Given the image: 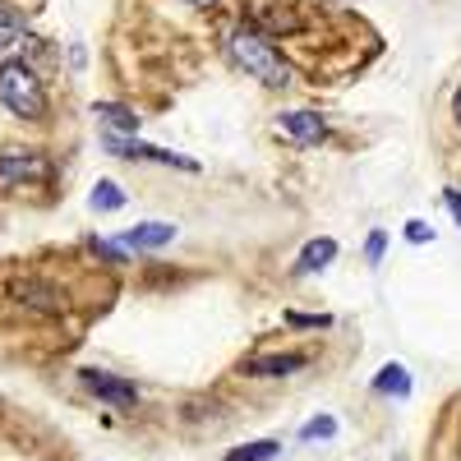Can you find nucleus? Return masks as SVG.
<instances>
[{"label":"nucleus","mask_w":461,"mask_h":461,"mask_svg":"<svg viewBox=\"0 0 461 461\" xmlns=\"http://www.w3.org/2000/svg\"><path fill=\"white\" fill-rule=\"evenodd\" d=\"M443 203L452 208V217H456V226H461V189H443Z\"/></svg>","instance_id":"18"},{"label":"nucleus","mask_w":461,"mask_h":461,"mask_svg":"<svg viewBox=\"0 0 461 461\" xmlns=\"http://www.w3.org/2000/svg\"><path fill=\"white\" fill-rule=\"evenodd\" d=\"M277 134L291 139L295 148H314V143L328 139V125H323L319 111H282L277 115Z\"/></svg>","instance_id":"5"},{"label":"nucleus","mask_w":461,"mask_h":461,"mask_svg":"<svg viewBox=\"0 0 461 461\" xmlns=\"http://www.w3.org/2000/svg\"><path fill=\"white\" fill-rule=\"evenodd\" d=\"M300 438H304V443H328V438H337V420H332V415H314L310 425L300 429Z\"/></svg>","instance_id":"15"},{"label":"nucleus","mask_w":461,"mask_h":461,"mask_svg":"<svg viewBox=\"0 0 461 461\" xmlns=\"http://www.w3.org/2000/svg\"><path fill=\"white\" fill-rule=\"evenodd\" d=\"M51 180V158L32 148H14V152H0V189H14V185H47Z\"/></svg>","instance_id":"3"},{"label":"nucleus","mask_w":461,"mask_h":461,"mask_svg":"<svg viewBox=\"0 0 461 461\" xmlns=\"http://www.w3.org/2000/svg\"><path fill=\"white\" fill-rule=\"evenodd\" d=\"M374 393H383V397H411V374L402 365H383L378 378H374Z\"/></svg>","instance_id":"11"},{"label":"nucleus","mask_w":461,"mask_h":461,"mask_svg":"<svg viewBox=\"0 0 461 461\" xmlns=\"http://www.w3.org/2000/svg\"><path fill=\"white\" fill-rule=\"evenodd\" d=\"M337 258V240H328V236H319V240H310L300 249V263H295V273H323V267Z\"/></svg>","instance_id":"10"},{"label":"nucleus","mask_w":461,"mask_h":461,"mask_svg":"<svg viewBox=\"0 0 461 461\" xmlns=\"http://www.w3.org/2000/svg\"><path fill=\"white\" fill-rule=\"evenodd\" d=\"M171 236H176L171 221H148V226H134L121 245H125V249H162Z\"/></svg>","instance_id":"9"},{"label":"nucleus","mask_w":461,"mask_h":461,"mask_svg":"<svg viewBox=\"0 0 461 461\" xmlns=\"http://www.w3.org/2000/svg\"><path fill=\"white\" fill-rule=\"evenodd\" d=\"M383 245H388V240H383V230H374V236H369V245H365V254H369V263H378V254H383Z\"/></svg>","instance_id":"19"},{"label":"nucleus","mask_w":461,"mask_h":461,"mask_svg":"<svg viewBox=\"0 0 461 461\" xmlns=\"http://www.w3.org/2000/svg\"><path fill=\"white\" fill-rule=\"evenodd\" d=\"M406 240H411V245H429L434 230H429L425 221H411V226H406Z\"/></svg>","instance_id":"17"},{"label":"nucleus","mask_w":461,"mask_h":461,"mask_svg":"<svg viewBox=\"0 0 461 461\" xmlns=\"http://www.w3.org/2000/svg\"><path fill=\"white\" fill-rule=\"evenodd\" d=\"M10 300L19 310H32V314H60V291L47 286V282H32V277H19L10 286Z\"/></svg>","instance_id":"7"},{"label":"nucleus","mask_w":461,"mask_h":461,"mask_svg":"<svg viewBox=\"0 0 461 461\" xmlns=\"http://www.w3.org/2000/svg\"><path fill=\"white\" fill-rule=\"evenodd\" d=\"M189 5H217V0H189Z\"/></svg>","instance_id":"22"},{"label":"nucleus","mask_w":461,"mask_h":461,"mask_svg":"<svg viewBox=\"0 0 461 461\" xmlns=\"http://www.w3.org/2000/svg\"><path fill=\"white\" fill-rule=\"evenodd\" d=\"M19 42V28L14 23H0V47H14Z\"/></svg>","instance_id":"20"},{"label":"nucleus","mask_w":461,"mask_h":461,"mask_svg":"<svg viewBox=\"0 0 461 461\" xmlns=\"http://www.w3.org/2000/svg\"><path fill=\"white\" fill-rule=\"evenodd\" d=\"M0 102H5V111L23 115V121H42L47 115V88L32 74V65H23V60L0 65Z\"/></svg>","instance_id":"2"},{"label":"nucleus","mask_w":461,"mask_h":461,"mask_svg":"<svg viewBox=\"0 0 461 461\" xmlns=\"http://www.w3.org/2000/svg\"><path fill=\"white\" fill-rule=\"evenodd\" d=\"M125 203V189L115 185V180H102L97 189H93V212H115Z\"/></svg>","instance_id":"13"},{"label":"nucleus","mask_w":461,"mask_h":461,"mask_svg":"<svg viewBox=\"0 0 461 461\" xmlns=\"http://www.w3.org/2000/svg\"><path fill=\"white\" fill-rule=\"evenodd\" d=\"M102 121H106V134H134L139 115L125 111V106H102Z\"/></svg>","instance_id":"14"},{"label":"nucleus","mask_w":461,"mask_h":461,"mask_svg":"<svg viewBox=\"0 0 461 461\" xmlns=\"http://www.w3.org/2000/svg\"><path fill=\"white\" fill-rule=\"evenodd\" d=\"M277 452H282L277 438H258V443H245V447H236V452H226V461H273Z\"/></svg>","instance_id":"12"},{"label":"nucleus","mask_w":461,"mask_h":461,"mask_svg":"<svg viewBox=\"0 0 461 461\" xmlns=\"http://www.w3.org/2000/svg\"><path fill=\"white\" fill-rule=\"evenodd\" d=\"M452 111H456V125H461V88H456V97H452Z\"/></svg>","instance_id":"21"},{"label":"nucleus","mask_w":461,"mask_h":461,"mask_svg":"<svg viewBox=\"0 0 461 461\" xmlns=\"http://www.w3.org/2000/svg\"><path fill=\"white\" fill-rule=\"evenodd\" d=\"M304 365H310V356H300V351H277V356L249 360L245 374H249V378H291V374H300Z\"/></svg>","instance_id":"8"},{"label":"nucleus","mask_w":461,"mask_h":461,"mask_svg":"<svg viewBox=\"0 0 461 461\" xmlns=\"http://www.w3.org/2000/svg\"><path fill=\"white\" fill-rule=\"evenodd\" d=\"M286 323L291 328H332L328 314H286Z\"/></svg>","instance_id":"16"},{"label":"nucleus","mask_w":461,"mask_h":461,"mask_svg":"<svg viewBox=\"0 0 461 461\" xmlns=\"http://www.w3.org/2000/svg\"><path fill=\"white\" fill-rule=\"evenodd\" d=\"M226 51H230V60H236L245 74H254L258 84H267V88H286L291 84V65L267 47V37H258L254 28H236V32H230Z\"/></svg>","instance_id":"1"},{"label":"nucleus","mask_w":461,"mask_h":461,"mask_svg":"<svg viewBox=\"0 0 461 461\" xmlns=\"http://www.w3.org/2000/svg\"><path fill=\"white\" fill-rule=\"evenodd\" d=\"M249 28L258 32V37H291V32H300L304 28V19L295 14V10H282V5H249Z\"/></svg>","instance_id":"6"},{"label":"nucleus","mask_w":461,"mask_h":461,"mask_svg":"<svg viewBox=\"0 0 461 461\" xmlns=\"http://www.w3.org/2000/svg\"><path fill=\"white\" fill-rule=\"evenodd\" d=\"M79 378H84V388L93 393V397H102L106 406H115V411H134L139 406V388L130 378H115V374H106V369H79Z\"/></svg>","instance_id":"4"}]
</instances>
